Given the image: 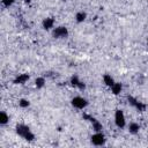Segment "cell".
I'll list each match as a JSON object with an SVG mask.
<instances>
[{
    "mask_svg": "<svg viewBox=\"0 0 148 148\" xmlns=\"http://www.w3.org/2000/svg\"><path fill=\"white\" fill-rule=\"evenodd\" d=\"M35 84L37 88H43L44 84H45V79L44 77H37L36 81H35Z\"/></svg>",
    "mask_w": 148,
    "mask_h": 148,
    "instance_id": "15",
    "label": "cell"
},
{
    "mask_svg": "<svg viewBox=\"0 0 148 148\" xmlns=\"http://www.w3.org/2000/svg\"><path fill=\"white\" fill-rule=\"evenodd\" d=\"M128 103H130L132 106H134L136 110H139V111H145V109H146V105H145V104H142L141 102H139L138 99H135V98L132 97V96H128Z\"/></svg>",
    "mask_w": 148,
    "mask_h": 148,
    "instance_id": "6",
    "label": "cell"
},
{
    "mask_svg": "<svg viewBox=\"0 0 148 148\" xmlns=\"http://www.w3.org/2000/svg\"><path fill=\"white\" fill-rule=\"evenodd\" d=\"M52 35L54 38H65L68 35V30L65 27H57L53 29Z\"/></svg>",
    "mask_w": 148,
    "mask_h": 148,
    "instance_id": "5",
    "label": "cell"
},
{
    "mask_svg": "<svg viewBox=\"0 0 148 148\" xmlns=\"http://www.w3.org/2000/svg\"><path fill=\"white\" fill-rule=\"evenodd\" d=\"M71 83H72V86H74V87H77L79 89H81V90H83L84 89V83H82L80 80H79V77H77V75H73L72 76V79H71Z\"/></svg>",
    "mask_w": 148,
    "mask_h": 148,
    "instance_id": "7",
    "label": "cell"
},
{
    "mask_svg": "<svg viewBox=\"0 0 148 148\" xmlns=\"http://www.w3.org/2000/svg\"><path fill=\"white\" fill-rule=\"evenodd\" d=\"M16 133L20 135V136H22L23 139H25L27 141H32L34 139H35V135H34V133L30 131V128L27 126V125H24V124H18V125H16Z\"/></svg>",
    "mask_w": 148,
    "mask_h": 148,
    "instance_id": "1",
    "label": "cell"
},
{
    "mask_svg": "<svg viewBox=\"0 0 148 148\" xmlns=\"http://www.w3.org/2000/svg\"><path fill=\"white\" fill-rule=\"evenodd\" d=\"M18 104H20V106H21V108H28L30 103H29V101H28V99H24V98H22V99L18 102Z\"/></svg>",
    "mask_w": 148,
    "mask_h": 148,
    "instance_id": "17",
    "label": "cell"
},
{
    "mask_svg": "<svg viewBox=\"0 0 148 148\" xmlns=\"http://www.w3.org/2000/svg\"><path fill=\"white\" fill-rule=\"evenodd\" d=\"M87 104H88L87 99L83 98V97H80V96H76V97H74L72 99V105L74 108H76V109H80V110L81 109H84L87 106Z\"/></svg>",
    "mask_w": 148,
    "mask_h": 148,
    "instance_id": "3",
    "label": "cell"
},
{
    "mask_svg": "<svg viewBox=\"0 0 148 148\" xmlns=\"http://www.w3.org/2000/svg\"><path fill=\"white\" fill-rule=\"evenodd\" d=\"M28 80H29V75H28V74H20V75L14 80V83H15V84H23V83H25Z\"/></svg>",
    "mask_w": 148,
    "mask_h": 148,
    "instance_id": "8",
    "label": "cell"
},
{
    "mask_svg": "<svg viewBox=\"0 0 148 148\" xmlns=\"http://www.w3.org/2000/svg\"><path fill=\"white\" fill-rule=\"evenodd\" d=\"M103 81H104V83H105L108 87H110V88H111V87L113 86V83H114L112 76L109 75V74H104V76H103Z\"/></svg>",
    "mask_w": 148,
    "mask_h": 148,
    "instance_id": "10",
    "label": "cell"
},
{
    "mask_svg": "<svg viewBox=\"0 0 148 148\" xmlns=\"http://www.w3.org/2000/svg\"><path fill=\"white\" fill-rule=\"evenodd\" d=\"M14 1L15 0H2V5L5 7H9V6H12L14 3Z\"/></svg>",
    "mask_w": 148,
    "mask_h": 148,
    "instance_id": "18",
    "label": "cell"
},
{
    "mask_svg": "<svg viewBox=\"0 0 148 148\" xmlns=\"http://www.w3.org/2000/svg\"><path fill=\"white\" fill-rule=\"evenodd\" d=\"M114 123H116L117 127H119V128L125 127V125H126V119H125L124 112H123L121 110H116V113H114Z\"/></svg>",
    "mask_w": 148,
    "mask_h": 148,
    "instance_id": "2",
    "label": "cell"
},
{
    "mask_svg": "<svg viewBox=\"0 0 148 148\" xmlns=\"http://www.w3.org/2000/svg\"><path fill=\"white\" fill-rule=\"evenodd\" d=\"M53 25H54V20L51 18V17H47V18H45V20L43 21V27H44V29H46V30L53 28Z\"/></svg>",
    "mask_w": 148,
    "mask_h": 148,
    "instance_id": "9",
    "label": "cell"
},
{
    "mask_svg": "<svg viewBox=\"0 0 148 148\" xmlns=\"http://www.w3.org/2000/svg\"><path fill=\"white\" fill-rule=\"evenodd\" d=\"M8 120H9L8 114L5 111H1V113H0V124L1 125H6L8 123Z\"/></svg>",
    "mask_w": 148,
    "mask_h": 148,
    "instance_id": "13",
    "label": "cell"
},
{
    "mask_svg": "<svg viewBox=\"0 0 148 148\" xmlns=\"http://www.w3.org/2000/svg\"><path fill=\"white\" fill-rule=\"evenodd\" d=\"M91 143L95 146H102L105 143V136L102 132H96L92 136H91Z\"/></svg>",
    "mask_w": 148,
    "mask_h": 148,
    "instance_id": "4",
    "label": "cell"
},
{
    "mask_svg": "<svg viewBox=\"0 0 148 148\" xmlns=\"http://www.w3.org/2000/svg\"><path fill=\"white\" fill-rule=\"evenodd\" d=\"M86 17H87V15H86V13H83V12H79V13H76V15H75V18H76L77 22H83V21L86 20Z\"/></svg>",
    "mask_w": 148,
    "mask_h": 148,
    "instance_id": "14",
    "label": "cell"
},
{
    "mask_svg": "<svg viewBox=\"0 0 148 148\" xmlns=\"http://www.w3.org/2000/svg\"><path fill=\"white\" fill-rule=\"evenodd\" d=\"M147 45H148V42H147Z\"/></svg>",
    "mask_w": 148,
    "mask_h": 148,
    "instance_id": "19",
    "label": "cell"
},
{
    "mask_svg": "<svg viewBox=\"0 0 148 148\" xmlns=\"http://www.w3.org/2000/svg\"><path fill=\"white\" fill-rule=\"evenodd\" d=\"M139 130H140V126H139V124H136V123H131L130 126H128V131H130V133H132V134H136V133L139 132Z\"/></svg>",
    "mask_w": 148,
    "mask_h": 148,
    "instance_id": "11",
    "label": "cell"
},
{
    "mask_svg": "<svg viewBox=\"0 0 148 148\" xmlns=\"http://www.w3.org/2000/svg\"><path fill=\"white\" fill-rule=\"evenodd\" d=\"M92 127H94V130H95L96 132H102V130H103L102 124H101V123H98L96 119L92 121Z\"/></svg>",
    "mask_w": 148,
    "mask_h": 148,
    "instance_id": "16",
    "label": "cell"
},
{
    "mask_svg": "<svg viewBox=\"0 0 148 148\" xmlns=\"http://www.w3.org/2000/svg\"><path fill=\"white\" fill-rule=\"evenodd\" d=\"M121 83H118V82H114L113 83V86L111 87V90H112V92L114 94V95H118L120 91H121Z\"/></svg>",
    "mask_w": 148,
    "mask_h": 148,
    "instance_id": "12",
    "label": "cell"
}]
</instances>
